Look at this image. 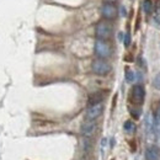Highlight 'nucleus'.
<instances>
[{"label":"nucleus","mask_w":160,"mask_h":160,"mask_svg":"<svg viewBox=\"0 0 160 160\" xmlns=\"http://www.w3.org/2000/svg\"><path fill=\"white\" fill-rule=\"evenodd\" d=\"M112 32H113V28H112V25L108 22V21H101L96 25V28H95V33H96V37L98 40L102 41H107L111 38L112 36Z\"/></svg>","instance_id":"f257e3e1"},{"label":"nucleus","mask_w":160,"mask_h":160,"mask_svg":"<svg viewBox=\"0 0 160 160\" xmlns=\"http://www.w3.org/2000/svg\"><path fill=\"white\" fill-rule=\"evenodd\" d=\"M95 53H96V56H98L99 58H101V59L110 58L111 54H112L111 44H110L107 41L98 40L96 43H95Z\"/></svg>","instance_id":"f03ea898"},{"label":"nucleus","mask_w":160,"mask_h":160,"mask_svg":"<svg viewBox=\"0 0 160 160\" xmlns=\"http://www.w3.org/2000/svg\"><path fill=\"white\" fill-rule=\"evenodd\" d=\"M91 69L98 75H107L111 72V65L105 59H95L91 64Z\"/></svg>","instance_id":"7ed1b4c3"},{"label":"nucleus","mask_w":160,"mask_h":160,"mask_svg":"<svg viewBox=\"0 0 160 160\" xmlns=\"http://www.w3.org/2000/svg\"><path fill=\"white\" fill-rule=\"evenodd\" d=\"M117 14H118V10L116 8L115 4H107L105 2L101 8V15L105 20L110 21V20H115L117 18Z\"/></svg>","instance_id":"20e7f679"},{"label":"nucleus","mask_w":160,"mask_h":160,"mask_svg":"<svg viewBox=\"0 0 160 160\" xmlns=\"http://www.w3.org/2000/svg\"><path fill=\"white\" fill-rule=\"evenodd\" d=\"M145 98V91L142 85H134L131 90V101L134 105H142L144 102Z\"/></svg>","instance_id":"39448f33"},{"label":"nucleus","mask_w":160,"mask_h":160,"mask_svg":"<svg viewBox=\"0 0 160 160\" xmlns=\"http://www.w3.org/2000/svg\"><path fill=\"white\" fill-rule=\"evenodd\" d=\"M103 112V105L102 103H96V105H91L88 110H86V120L88 121H95L99 118Z\"/></svg>","instance_id":"423d86ee"},{"label":"nucleus","mask_w":160,"mask_h":160,"mask_svg":"<svg viewBox=\"0 0 160 160\" xmlns=\"http://www.w3.org/2000/svg\"><path fill=\"white\" fill-rule=\"evenodd\" d=\"M96 128H98V126H96V122L95 121L86 120V122H84L81 124V134L84 137H86V138H90L96 132Z\"/></svg>","instance_id":"0eeeda50"},{"label":"nucleus","mask_w":160,"mask_h":160,"mask_svg":"<svg viewBox=\"0 0 160 160\" xmlns=\"http://www.w3.org/2000/svg\"><path fill=\"white\" fill-rule=\"evenodd\" d=\"M145 159L147 160H159L160 149L157 145H152L145 150Z\"/></svg>","instance_id":"6e6552de"},{"label":"nucleus","mask_w":160,"mask_h":160,"mask_svg":"<svg viewBox=\"0 0 160 160\" xmlns=\"http://www.w3.org/2000/svg\"><path fill=\"white\" fill-rule=\"evenodd\" d=\"M105 99V92L103 91H98V92H94L89 96V105H96V103H101L102 100Z\"/></svg>","instance_id":"1a4fd4ad"},{"label":"nucleus","mask_w":160,"mask_h":160,"mask_svg":"<svg viewBox=\"0 0 160 160\" xmlns=\"http://www.w3.org/2000/svg\"><path fill=\"white\" fill-rule=\"evenodd\" d=\"M143 10L147 14H150L153 11V2H152V0H144L143 1Z\"/></svg>","instance_id":"9d476101"},{"label":"nucleus","mask_w":160,"mask_h":160,"mask_svg":"<svg viewBox=\"0 0 160 160\" xmlns=\"http://www.w3.org/2000/svg\"><path fill=\"white\" fill-rule=\"evenodd\" d=\"M123 128H124V131H126V132H128V133H132V132L134 131L136 126H134V123H133L132 121H126V122H124V126H123Z\"/></svg>","instance_id":"9b49d317"},{"label":"nucleus","mask_w":160,"mask_h":160,"mask_svg":"<svg viewBox=\"0 0 160 160\" xmlns=\"http://www.w3.org/2000/svg\"><path fill=\"white\" fill-rule=\"evenodd\" d=\"M126 80H127L128 82H132V81L134 80V73H133L132 70H129V69L126 72Z\"/></svg>","instance_id":"f8f14e48"},{"label":"nucleus","mask_w":160,"mask_h":160,"mask_svg":"<svg viewBox=\"0 0 160 160\" xmlns=\"http://www.w3.org/2000/svg\"><path fill=\"white\" fill-rule=\"evenodd\" d=\"M154 88L160 90V73L157 74V77L154 78Z\"/></svg>","instance_id":"ddd939ff"},{"label":"nucleus","mask_w":160,"mask_h":160,"mask_svg":"<svg viewBox=\"0 0 160 160\" xmlns=\"http://www.w3.org/2000/svg\"><path fill=\"white\" fill-rule=\"evenodd\" d=\"M129 43H131V35L127 32L124 36V46H129Z\"/></svg>","instance_id":"4468645a"},{"label":"nucleus","mask_w":160,"mask_h":160,"mask_svg":"<svg viewBox=\"0 0 160 160\" xmlns=\"http://www.w3.org/2000/svg\"><path fill=\"white\" fill-rule=\"evenodd\" d=\"M157 117H158V120H160V102L157 107Z\"/></svg>","instance_id":"2eb2a0df"},{"label":"nucleus","mask_w":160,"mask_h":160,"mask_svg":"<svg viewBox=\"0 0 160 160\" xmlns=\"http://www.w3.org/2000/svg\"><path fill=\"white\" fill-rule=\"evenodd\" d=\"M105 2H107V4H115L117 0H103Z\"/></svg>","instance_id":"dca6fc26"}]
</instances>
